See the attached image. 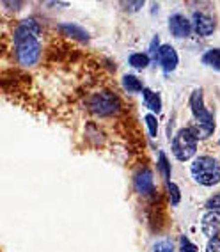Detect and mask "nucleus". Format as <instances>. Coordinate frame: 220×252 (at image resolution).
Wrapping results in <instances>:
<instances>
[{"label": "nucleus", "mask_w": 220, "mask_h": 252, "mask_svg": "<svg viewBox=\"0 0 220 252\" xmlns=\"http://www.w3.org/2000/svg\"><path fill=\"white\" fill-rule=\"evenodd\" d=\"M41 25L37 20L27 18L14 27L13 32V46H14V59L16 63L23 68H31L36 66L41 59Z\"/></svg>", "instance_id": "nucleus-1"}, {"label": "nucleus", "mask_w": 220, "mask_h": 252, "mask_svg": "<svg viewBox=\"0 0 220 252\" xmlns=\"http://www.w3.org/2000/svg\"><path fill=\"white\" fill-rule=\"evenodd\" d=\"M190 108L193 114V125L190 126L199 139H208L215 131V117L204 105L202 98V89H195L190 94Z\"/></svg>", "instance_id": "nucleus-2"}, {"label": "nucleus", "mask_w": 220, "mask_h": 252, "mask_svg": "<svg viewBox=\"0 0 220 252\" xmlns=\"http://www.w3.org/2000/svg\"><path fill=\"white\" fill-rule=\"evenodd\" d=\"M190 174L193 181L202 187H213L220 183V162L217 158L202 155L197 157L190 165Z\"/></svg>", "instance_id": "nucleus-3"}, {"label": "nucleus", "mask_w": 220, "mask_h": 252, "mask_svg": "<svg viewBox=\"0 0 220 252\" xmlns=\"http://www.w3.org/2000/svg\"><path fill=\"white\" fill-rule=\"evenodd\" d=\"M87 107L93 114L99 117H110L116 116V114L121 112V99L116 93H110V91H99L91 94L87 99Z\"/></svg>", "instance_id": "nucleus-4"}, {"label": "nucleus", "mask_w": 220, "mask_h": 252, "mask_svg": "<svg viewBox=\"0 0 220 252\" xmlns=\"http://www.w3.org/2000/svg\"><path fill=\"white\" fill-rule=\"evenodd\" d=\"M171 151L176 160H180V162H189L190 158L195 157V153H197V137H195V133H193L190 126L181 128L172 137Z\"/></svg>", "instance_id": "nucleus-5"}, {"label": "nucleus", "mask_w": 220, "mask_h": 252, "mask_svg": "<svg viewBox=\"0 0 220 252\" xmlns=\"http://www.w3.org/2000/svg\"><path fill=\"white\" fill-rule=\"evenodd\" d=\"M133 189L137 194L144 195V197H149V195L155 194V174L149 167H140L139 171L133 174Z\"/></svg>", "instance_id": "nucleus-6"}, {"label": "nucleus", "mask_w": 220, "mask_h": 252, "mask_svg": "<svg viewBox=\"0 0 220 252\" xmlns=\"http://www.w3.org/2000/svg\"><path fill=\"white\" fill-rule=\"evenodd\" d=\"M155 59H158V63H160V66H162V69L165 73H172L178 68V64H180V55H178L174 46H171V45L160 46L157 55H155Z\"/></svg>", "instance_id": "nucleus-7"}, {"label": "nucleus", "mask_w": 220, "mask_h": 252, "mask_svg": "<svg viewBox=\"0 0 220 252\" xmlns=\"http://www.w3.org/2000/svg\"><path fill=\"white\" fill-rule=\"evenodd\" d=\"M169 32L176 39H185V37H189L192 34V23L185 14L174 13L169 18Z\"/></svg>", "instance_id": "nucleus-8"}, {"label": "nucleus", "mask_w": 220, "mask_h": 252, "mask_svg": "<svg viewBox=\"0 0 220 252\" xmlns=\"http://www.w3.org/2000/svg\"><path fill=\"white\" fill-rule=\"evenodd\" d=\"M190 23H192V31L197 34V36H211L213 34V31H215V20L211 18L210 14L202 13V11H195L192 16V20H190Z\"/></svg>", "instance_id": "nucleus-9"}, {"label": "nucleus", "mask_w": 220, "mask_h": 252, "mask_svg": "<svg viewBox=\"0 0 220 252\" xmlns=\"http://www.w3.org/2000/svg\"><path fill=\"white\" fill-rule=\"evenodd\" d=\"M201 229L208 238H219L220 234V212H208L204 213L201 220Z\"/></svg>", "instance_id": "nucleus-10"}, {"label": "nucleus", "mask_w": 220, "mask_h": 252, "mask_svg": "<svg viewBox=\"0 0 220 252\" xmlns=\"http://www.w3.org/2000/svg\"><path fill=\"white\" fill-rule=\"evenodd\" d=\"M57 31L63 34L64 37H71L77 41H87L89 39V32L84 27H80L78 23H61Z\"/></svg>", "instance_id": "nucleus-11"}, {"label": "nucleus", "mask_w": 220, "mask_h": 252, "mask_svg": "<svg viewBox=\"0 0 220 252\" xmlns=\"http://www.w3.org/2000/svg\"><path fill=\"white\" fill-rule=\"evenodd\" d=\"M142 99H144V105L146 108L151 110V114H160L163 108L162 103V96L160 93H155L153 89H149V87H144L142 89Z\"/></svg>", "instance_id": "nucleus-12"}, {"label": "nucleus", "mask_w": 220, "mask_h": 252, "mask_svg": "<svg viewBox=\"0 0 220 252\" xmlns=\"http://www.w3.org/2000/svg\"><path fill=\"white\" fill-rule=\"evenodd\" d=\"M149 63H151V57L148 54H144V52H133L128 57V64L135 69H146L149 66Z\"/></svg>", "instance_id": "nucleus-13"}, {"label": "nucleus", "mask_w": 220, "mask_h": 252, "mask_svg": "<svg viewBox=\"0 0 220 252\" xmlns=\"http://www.w3.org/2000/svg\"><path fill=\"white\" fill-rule=\"evenodd\" d=\"M201 61L208 68H213V69H217V71H220V48L208 50L206 54L201 57Z\"/></svg>", "instance_id": "nucleus-14"}, {"label": "nucleus", "mask_w": 220, "mask_h": 252, "mask_svg": "<svg viewBox=\"0 0 220 252\" xmlns=\"http://www.w3.org/2000/svg\"><path fill=\"white\" fill-rule=\"evenodd\" d=\"M123 87H125V91H128V93H142L144 84L140 82V78L135 77V75H125V77H123Z\"/></svg>", "instance_id": "nucleus-15"}, {"label": "nucleus", "mask_w": 220, "mask_h": 252, "mask_svg": "<svg viewBox=\"0 0 220 252\" xmlns=\"http://www.w3.org/2000/svg\"><path fill=\"white\" fill-rule=\"evenodd\" d=\"M157 167H158V171H160V174H162V178L165 180V183H171V162L167 160V157H165L163 151L158 153Z\"/></svg>", "instance_id": "nucleus-16"}, {"label": "nucleus", "mask_w": 220, "mask_h": 252, "mask_svg": "<svg viewBox=\"0 0 220 252\" xmlns=\"http://www.w3.org/2000/svg\"><path fill=\"white\" fill-rule=\"evenodd\" d=\"M167 192H169V201H171L172 206H178L181 201V190L176 183H167Z\"/></svg>", "instance_id": "nucleus-17"}, {"label": "nucleus", "mask_w": 220, "mask_h": 252, "mask_svg": "<svg viewBox=\"0 0 220 252\" xmlns=\"http://www.w3.org/2000/svg\"><path fill=\"white\" fill-rule=\"evenodd\" d=\"M144 123L148 126V131L151 137H158V119L155 114H146L144 116Z\"/></svg>", "instance_id": "nucleus-18"}, {"label": "nucleus", "mask_w": 220, "mask_h": 252, "mask_svg": "<svg viewBox=\"0 0 220 252\" xmlns=\"http://www.w3.org/2000/svg\"><path fill=\"white\" fill-rule=\"evenodd\" d=\"M153 252H174V245L169 238H162L153 245Z\"/></svg>", "instance_id": "nucleus-19"}, {"label": "nucleus", "mask_w": 220, "mask_h": 252, "mask_svg": "<svg viewBox=\"0 0 220 252\" xmlns=\"http://www.w3.org/2000/svg\"><path fill=\"white\" fill-rule=\"evenodd\" d=\"M180 252H197V247L183 234L180 238Z\"/></svg>", "instance_id": "nucleus-20"}, {"label": "nucleus", "mask_w": 220, "mask_h": 252, "mask_svg": "<svg viewBox=\"0 0 220 252\" xmlns=\"http://www.w3.org/2000/svg\"><path fill=\"white\" fill-rule=\"evenodd\" d=\"M206 208H210V212H219L220 210V194L213 195V197L208 199Z\"/></svg>", "instance_id": "nucleus-21"}, {"label": "nucleus", "mask_w": 220, "mask_h": 252, "mask_svg": "<svg viewBox=\"0 0 220 252\" xmlns=\"http://www.w3.org/2000/svg\"><path fill=\"white\" fill-rule=\"evenodd\" d=\"M206 252H220V238H211L208 242Z\"/></svg>", "instance_id": "nucleus-22"}, {"label": "nucleus", "mask_w": 220, "mask_h": 252, "mask_svg": "<svg viewBox=\"0 0 220 252\" xmlns=\"http://www.w3.org/2000/svg\"><path fill=\"white\" fill-rule=\"evenodd\" d=\"M219 144H220V142H219Z\"/></svg>", "instance_id": "nucleus-23"}]
</instances>
